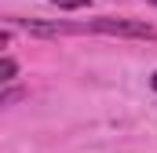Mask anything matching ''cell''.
I'll return each instance as SVG.
<instances>
[{
	"mask_svg": "<svg viewBox=\"0 0 157 153\" xmlns=\"http://www.w3.org/2000/svg\"><path fill=\"white\" fill-rule=\"evenodd\" d=\"M7 26H26L33 37H59V33H77V26H66V22L44 26V22H18V18H7Z\"/></svg>",
	"mask_w": 157,
	"mask_h": 153,
	"instance_id": "obj_2",
	"label": "cell"
},
{
	"mask_svg": "<svg viewBox=\"0 0 157 153\" xmlns=\"http://www.w3.org/2000/svg\"><path fill=\"white\" fill-rule=\"evenodd\" d=\"M150 88H154V91H157V73H154V76H150Z\"/></svg>",
	"mask_w": 157,
	"mask_h": 153,
	"instance_id": "obj_6",
	"label": "cell"
},
{
	"mask_svg": "<svg viewBox=\"0 0 157 153\" xmlns=\"http://www.w3.org/2000/svg\"><path fill=\"white\" fill-rule=\"evenodd\" d=\"M15 73H18V62H15L11 55H4V66H0V80H15Z\"/></svg>",
	"mask_w": 157,
	"mask_h": 153,
	"instance_id": "obj_3",
	"label": "cell"
},
{
	"mask_svg": "<svg viewBox=\"0 0 157 153\" xmlns=\"http://www.w3.org/2000/svg\"><path fill=\"white\" fill-rule=\"evenodd\" d=\"M22 95H26V91H18V88H11V91H4V95H0V106H11V102H18Z\"/></svg>",
	"mask_w": 157,
	"mask_h": 153,
	"instance_id": "obj_5",
	"label": "cell"
},
{
	"mask_svg": "<svg viewBox=\"0 0 157 153\" xmlns=\"http://www.w3.org/2000/svg\"><path fill=\"white\" fill-rule=\"evenodd\" d=\"M91 33H110V37H139V40H154L157 29L150 22H139V18H117V15H106V18H95L91 26H84Z\"/></svg>",
	"mask_w": 157,
	"mask_h": 153,
	"instance_id": "obj_1",
	"label": "cell"
},
{
	"mask_svg": "<svg viewBox=\"0 0 157 153\" xmlns=\"http://www.w3.org/2000/svg\"><path fill=\"white\" fill-rule=\"evenodd\" d=\"M150 4H157V0H150Z\"/></svg>",
	"mask_w": 157,
	"mask_h": 153,
	"instance_id": "obj_7",
	"label": "cell"
},
{
	"mask_svg": "<svg viewBox=\"0 0 157 153\" xmlns=\"http://www.w3.org/2000/svg\"><path fill=\"white\" fill-rule=\"evenodd\" d=\"M48 4H55V7H62V11H77V7H88V0H48Z\"/></svg>",
	"mask_w": 157,
	"mask_h": 153,
	"instance_id": "obj_4",
	"label": "cell"
}]
</instances>
